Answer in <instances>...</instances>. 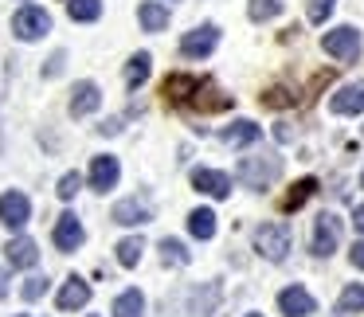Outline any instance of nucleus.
<instances>
[{
	"label": "nucleus",
	"instance_id": "26",
	"mask_svg": "<svg viewBox=\"0 0 364 317\" xmlns=\"http://www.w3.org/2000/svg\"><path fill=\"white\" fill-rule=\"evenodd\" d=\"M161 259H165V262H176V267H184L192 254L184 251V243H176V239H161Z\"/></svg>",
	"mask_w": 364,
	"mask_h": 317
},
{
	"label": "nucleus",
	"instance_id": "28",
	"mask_svg": "<svg viewBox=\"0 0 364 317\" xmlns=\"http://www.w3.org/2000/svg\"><path fill=\"white\" fill-rule=\"evenodd\" d=\"M333 4H337V0H309V20H314V24H325Z\"/></svg>",
	"mask_w": 364,
	"mask_h": 317
},
{
	"label": "nucleus",
	"instance_id": "4",
	"mask_svg": "<svg viewBox=\"0 0 364 317\" xmlns=\"http://www.w3.org/2000/svg\"><path fill=\"white\" fill-rule=\"evenodd\" d=\"M12 32H16V40L36 43L51 32V16L43 9H20L16 16H12Z\"/></svg>",
	"mask_w": 364,
	"mask_h": 317
},
{
	"label": "nucleus",
	"instance_id": "34",
	"mask_svg": "<svg viewBox=\"0 0 364 317\" xmlns=\"http://www.w3.org/2000/svg\"><path fill=\"white\" fill-rule=\"evenodd\" d=\"M360 184H364V173H360Z\"/></svg>",
	"mask_w": 364,
	"mask_h": 317
},
{
	"label": "nucleus",
	"instance_id": "12",
	"mask_svg": "<svg viewBox=\"0 0 364 317\" xmlns=\"http://www.w3.org/2000/svg\"><path fill=\"white\" fill-rule=\"evenodd\" d=\"M118 176H122V168H118V157H95L90 161V188L95 192H110L114 184H118Z\"/></svg>",
	"mask_w": 364,
	"mask_h": 317
},
{
	"label": "nucleus",
	"instance_id": "25",
	"mask_svg": "<svg viewBox=\"0 0 364 317\" xmlns=\"http://www.w3.org/2000/svg\"><path fill=\"white\" fill-rule=\"evenodd\" d=\"M337 309H341V313H353V309H364V282L345 286V294L337 298Z\"/></svg>",
	"mask_w": 364,
	"mask_h": 317
},
{
	"label": "nucleus",
	"instance_id": "18",
	"mask_svg": "<svg viewBox=\"0 0 364 317\" xmlns=\"http://www.w3.org/2000/svg\"><path fill=\"white\" fill-rule=\"evenodd\" d=\"M137 20H141L145 32H165L168 28V9L157 4V0H145L141 9H137Z\"/></svg>",
	"mask_w": 364,
	"mask_h": 317
},
{
	"label": "nucleus",
	"instance_id": "30",
	"mask_svg": "<svg viewBox=\"0 0 364 317\" xmlns=\"http://www.w3.org/2000/svg\"><path fill=\"white\" fill-rule=\"evenodd\" d=\"M348 262H353L356 270H364V239H360V243H353V251H348Z\"/></svg>",
	"mask_w": 364,
	"mask_h": 317
},
{
	"label": "nucleus",
	"instance_id": "27",
	"mask_svg": "<svg viewBox=\"0 0 364 317\" xmlns=\"http://www.w3.org/2000/svg\"><path fill=\"white\" fill-rule=\"evenodd\" d=\"M79 188H82V176L79 173H67L63 176V181H59V200H75V196H79Z\"/></svg>",
	"mask_w": 364,
	"mask_h": 317
},
{
	"label": "nucleus",
	"instance_id": "15",
	"mask_svg": "<svg viewBox=\"0 0 364 317\" xmlns=\"http://www.w3.org/2000/svg\"><path fill=\"white\" fill-rule=\"evenodd\" d=\"M4 254H9V262L12 267H20V270H28V267H36V262H40V247L32 243V239H12L9 247H4Z\"/></svg>",
	"mask_w": 364,
	"mask_h": 317
},
{
	"label": "nucleus",
	"instance_id": "13",
	"mask_svg": "<svg viewBox=\"0 0 364 317\" xmlns=\"http://www.w3.org/2000/svg\"><path fill=\"white\" fill-rule=\"evenodd\" d=\"M98 106H102V90H98V82H79L71 95V118H87V114H95Z\"/></svg>",
	"mask_w": 364,
	"mask_h": 317
},
{
	"label": "nucleus",
	"instance_id": "8",
	"mask_svg": "<svg viewBox=\"0 0 364 317\" xmlns=\"http://www.w3.org/2000/svg\"><path fill=\"white\" fill-rule=\"evenodd\" d=\"M192 188L212 196V200H228L231 196V176L220 173V168H196V173H192Z\"/></svg>",
	"mask_w": 364,
	"mask_h": 317
},
{
	"label": "nucleus",
	"instance_id": "7",
	"mask_svg": "<svg viewBox=\"0 0 364 317\" xmlns=\"http://www.w3.org/2000/svg\"><path fill=\"white\" fill-rule=\"evenodd\" d=\"M329 110H333V114H345V118L364 114V79L345 82L341 90H333V95H329Z\"/></svg>",
	"mask_w": 364,
	"mask_h": 317
},
{
	"label": "nucleus",
	"instance_id": "1",
	"mask_svg": "<svg viewBox=\"0 0 364 317\" xmlns=\"http://www.w3.org/2000/svg\"><path fill=\"white\" fill-rule=\"evenodd\" d=\"M255 251L270 262H282L286 254H290V227H286V223H262V227L255 231Z\"/></svg>",
	"mask_w": 364,
	"mask_h": 317
},
{
	"label": "nucleus",
	"instance_id": "31",
	"mask_svg": "<svg viewBox=\"0 0 364 317\" xmlns=\"http://www.w3.org/2000/svg\"><path fill=\"white\" fill-rule=\"evenodd\" d=\"M353 227L364 235V204H356V208H353Z\"/></svg>",
	"mask_w": 364,
	"mask_h": 317
},
{
	"label": "nucleus",
	"instance_id": "6",
	"mask_svg": "<svg viewBox=\"0 0 364 317\" xmlns=\"http://www.w3.org/2000/svg\"><path fill=\"white\" fill-rule=\"evenodd\" d=\"M28 220H32V200L24 192H4L0 196V223L9 231H20Z\"/></svg>",
	"mask_w": 364,
	"mask_h": 317
},
{
	"label": "nucleus",
	"instance_id": "2",
	"mask_svg": "<svg viewBox=\"0 0 364 317\" xmlns=\"http://www.w3.org/2000/svg\"><path fill=\"white\" fill-rule=\"evenodd\" d=\"M321 48H325V55H333L337 63H353V59L360 55V32H356L353 24H341V28H333V32L321 36Z\"/></svg>",
	"mask_w": 364,
	"mask_h": 317
},
{
	"label": "nucleus",
	"instance_id": "23",
	"mask_svg": "<svg viewBox=\"0 0 364 317\" xmlns=\"http://www.w3.org/2000/svg\"><path fill=\"white\" fill-rule=\"evenodd\" d=\"M278 12H282V0H251V4H247V16H251L255 24H267Z\"/></svg>",
	"mask_w": 364,
	"mask_h": 317
},
{
	"label": "nucleus",
	"instance_id": "33",
	"mask_svg": "<svg viewBox=\"0 0 364 317\" xmlns=\"http://www.w3.org/2000/svg\"><path fill=\"white\" fill-rule=\"evenodd\" d=\"M247 317H262V313H247Z\"/></svg>",
	"mask_w": 364,
	"mask_h": 317
},
{
	"label": "nucleus",
	"instance_id": "19",
	"mask_svg": "<svg viewBox=\"0 0 364 317\" xmlns=\"http://www.w3.org/2000/svg\"><path fill=\"white\" fill-rule=\"evenodd\" d=\"M114 317H145V294L141 290H126L114 298Z\"/></svg>",
	"mask_w": 364,
	"mask_h": 317
},
{
	"label": "nucleus",
	"instance_id": "14",
	"mask_svg": "<svg viewBox=\"0 0 364 317\" xmlns=\"http://www.w3.org/2000/svg\"><path fill=\"white\" fill-rule=\"evenodd\" d=\"M87 301H90V286L82 282V278H67L59 298H55V306L63 309V313H71V309H82Z\"/></svg>",
	"mask_w": 364,
	"mask_h": 317
},
{
	"label": "nucleus",
	"instance_id": "24",
	"mask_svg": "<svg viewBox=\"0 0 364 317\" xmlns=\"http://www.w3.org/2000/svg\"><path fill=\"white\" fill-rule=\"evenodd\" d=\"M114 251H118V262H122V267H137V262H141L145 243H141L137 235H129V239H122V243L114 247Z\"/></svg>",
	"mask_w": 364,
	"mask_h": 317
},
{
	"label": "nucleus",
	"instance_id": "21",
	"mask_svg": "<svg viewBox=\"0 0 364 317\" xmlns=\"http://www.w3.org/2000/svg\"><path fill=\"white\" fill-rule=\"evenodd\" d=\"M149 63H153L149 51H137V55L126 63V87H134V90L141 87V82L149 79Z\"/></svg>",
	"mask_w": 364,
	"mask_h": 317
},
{
	"label": "nucleus",
	"instance_id": "10",
	"mask_svg": "<svg viewBox=\"0 0 364 317\" xmlns=\"http://www.w3.org/2000/svg\"><path fill=\"white\" fill-rule=\"evenodd\" d=\"M278 309H282L286 317H309L317 313V301L309 290H301V286H286L282 294H278Z\"/></svg>",
	"mask_w": 364,
	"mask_h": 317
},
{
	"label": "nucleus",
	"instance_id": "22",
	"mask_svg": "<svg viewBox=\"0 0 364 317\" xmlns=\"http://www.w3.org/2000/svg\"><path fill=\"white\" fill-rule=\"evenodd\" d=\"M67 12H71V20H79V24H95V20L102 16V0H71Z\"/></svg>",
	"mask_w": 364,
	"mask_h": 317
},
{
	"label": "nucleus",
	"instance_id": "3",
	"mask_svg": "<svg viewBox=\"0 0 364 317\" xmlns=\"http://www.w3.org/2000/svg\"><path fill=\"white\" fill-rule=\"evenodd\" d=\"M278 173H282L278 157H243L239 161V181L255 192L270 188V181H278Z\"/></svg>",
	"mask_w": 364,
	"mask_h": 317
},
{
	"label": "nucleus",
	"instance_id": "5",
	"mask_svg": "<svg viewBox=\"0 0 364 317\" xmlns=\"http://www.w3.org/2000/svg\"><path fill=\"white\" fill-rule=\"evenodd\" d=\"M337 243H341V220L333 212H321L314 220V243H309V247H314L317 259H325V254L337 251Z\"/></svg>",
	"mask_w": 364,
	"mask_h": 317
},
{
	"label": "nucleus",
	"instance_id": "9",
	"mask_svg": "<svg viewBox=\"0 0 364 317\" xmlns=\"http://www.w3.org/2000/svg\"><path fill=\"white\" fill-rule=\"evenodd\" d=\"M215 43H220V28L215 24H204V28H196V32H188L181 40V51L188 59H204V55H212L215 51Z\"/></svg>",
	"mask_w": 364,
	"mask_h": 317
},
{
	"label": "nucleus",
	"instance_id": "20",
	"mask_svg": "<svg viewBox=\"0 0 364 317\" xmlns=\"http://www.w3.org/2000/svg\"><path fill=\"white\" fill-rule=\"evenodd\" d=\"M188 231L196 239H212L215 235V212L212 208H196V212L188 215Z\"/></svg>",
	"mask_w": 364,
	"mask_h": 317
},
{
	"label": "nucleus",
	"instance_id": "16",
	"mask_svg": "<svg viewBox=\"0 0 364 317\" xmlns=\"http://www.w3.org/2000/svg\"><path fill=\"white\" fill-rule=\"evenodd\" d=\"M110 220L122 223V227H137V223H149V208H141L137 200H118Z\"/></svg>",
	"mask_w": 364,
	"mask_h": 317
},
{
	"label": "nucleus",
	"instance_id": "32",
	"mask_svg": "<svg viewBox=\"0 0 364 317\" xmlns=\"http://www.w3.org/2000/svg\"><path fill=\"white\" fill-rule=\"evenodd\" d=\"M4 294H9V274L0 270V298H4Z\"/></svg>",
	"mask_w": 364,
	"mask_h": 317
},
{
	"label": "nucleus",
	"instance_id": "29",
	"mask_svg": "<svg viewBox=\"0 0 364 317\" xmlns=\"http://www.w3.org/2000/svg\"><path fill=\"white\" fill-rule=\"evenodd\" d=\"M20 294H24V298H28V301H36V298H43V294H48V278H40V274H32V278H28V282H24V290H20Z\"/></svg>",
	"mask_w": 364,
	"mask_h": 317
},
{
	"label": "nucleus",
	"instance_id": "35",
	"mask_svg": "<svg viewBox=\"0 0 364 317\" xmlns=\"http://www.w3.org/2000/svg\"><path fill=\"white\" fill-rule=\"evenodd\" d=\"M90 317H95V313H90Z\"/></svg>",
	"mask_w": 364,
	"mask_h": 317
},
{
	"label": "nucleus",
	"instance_id": "17",
	"mask_svg": "<svg viewBox=\"0 0 364 317\" xmlns=\"http://www.w3.org/2000/svg\"><path fill=\"white\" fill-rule=\"evenodd\" d=\"M223 141H228V145H235V149H239V145H255V141H259V137H262V129L259 126H255V122H231V126L228 129H223Z\"/></svg>",
	"mask_w": 364,
	"mask_h": 317
},
{
	"label": "nucleus",
	"instance_id": "11",
	"mask_svg": "<svg viewBox=\"0 0 364 317\" xmlns=\"http://www.w3.org/2000/svg\"><path fill=\"white\" fill-rule=\"evenodd\" d=\"M55 247L59 251H79L82 247V220L75 212H63L59 215V223H55Z\"/></svg>",
	"mask_w": 364,
	"mask_h": 317
}]
</instances>
